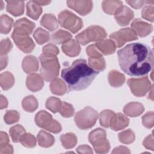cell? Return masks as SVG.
Listing matches in <instances>:
<instances>
[{
  "instance_id": "1",
  "label": "cell",
  "mask_w": 154,
  "mask_h": 154,
  "mask_svg": "<svg viewBox=\"0 0 154 154\" xmlns=\"http://www.w3.org/2000/svg\"><path fill=\"white\" fill-rule=\"evenodd\" d=\"M119 66L125 73L131 76H143L153 67V50L141 43H133L117 51Z\"/></svg>"
},
{
  "instance_id": "2",
  "label": "cell",
  "mask_w": 154,
  "mask_h": 154,
  "mask_svg": "<svg viewBox=\"0 0 154 154\" xmlns=\"http://www.w3.org/2000/svg\"><path fill=\"white\" fill-rule=\"evenodd\" d=\"M99 72L93 69L84 59H78L63 69L61 77L68 86V92L79 91L87 88Z\"/></svg>"
},
{
  "instance_id": "3",
  "label": "cell",
  "mask_w": 154,
  "mask_h": 154,
  "mask_svg": "<svg viewBox=\"0 0 154 154\" xmlns=\"http://www.w3.org/2000/svg\"><path fill=\"white\" fill-rule=\"evenodd\" d=\"M41 63L40 75L47 82L55 79L59 73L60 64L56 56H47L42 54L39 57Z\"/></svg>"
},
{
  "instance_id": "4",
  "label": "cell",
  "mask_w": 154,
  "mask_h": 154,
  "mask_svg": "<svg viewBox=\"0 0 154 154\" xmlns=\"http://www.w3.org/2000/svg\"><path fill=\"white\" fill-rule=\"evenodd\" d=\"M107 36L106 32L101 26L91 25L75 36L77 42L83 46L91 42H99Z\"/></svg>"
},
{
  "instance_id": "5",
  "label": "cell",
  "mask_w": 154,
  "mask_h": 154,
  "mask_svg": "<svg viewBox=\"0 0 154 154\" xmlns=\"http://www.w3.org/2000/svg\"><path fill=\"white\" fill-rule=\"evenodd\" d=\"M98 116V113L95 109L90 106H87L76 113L75 122L79 129H88L95 125Z\"/></svg>"
},
{
  "instance_id": "6",
  "label": "cell",
  "mask_w": 154,
  "mask_h": 154,
  "mask_svg": "<svg viewBox=\"0 0 154 154\" xmlns=\"http://www.w3.org/2000/svg\"><path fill=\"white\" fill-rule=\"evenodd\" d=\"M90 143L97 153H108L110 149L109 141L106 139V132L101 128L92 131L88 135Z\"/></svg>"
},
{
  "instance_id": "7",
  "label": "cell",
  "mask_w": 154,
  "mask_h": 154,
  "mask_svg": "<svg viewBox=\"0 0 154 154\" xmlns=\"http://www.w3.org/2000/svg\"><path fill=\"white\" fill-rule=\"evenodd\" d=\"M58 20L61 27L67 29L74 34L79 31L83 26L81 19L67 10H64L59 13Z\"/></svg>"
},
{
  "instance_id": "8",
  "label": "cell",
  "mask_w": 154,
  "mask_h": 154,
  "mask_svg": "<svg viewBox=\"0 0 154 154\" xmlns=\"http://www.w3.org/2000/svg\"><path fill=\"white\" fill-rule=\"evenodd\" d=\"M132 94L137 97L144 96L151 88L150 82L147 76L140 78H130L128 80Z\"/></svg>"
},
{
  "instance_id": "9",
  "label": "cell",
  "mask_w": 154,
  "mask_h": 154,
  "mask_svg": "<svg viewBox=\"0 0 154 154\" xmlns=\"http://www.w3.org/2000/svg\"><path fill=\"white\" fill-rule=\"evenodd\" d=\"M109 38L112 40L116 47L120 48L126 42L138 39L135 32L129 28H122L110 34Z\"/></svg>"
},
{
  "instance_id": "10",
  "label": "cell",
  "mask_w": 154,
  "mask_h": 154,
  "mask_svg": "<svg viewBox=\"0 0 154 154\" xmlns=\"http://www.w3.org/2000/svg\"><path fill=\"white\" fill-rule=\"evenodd\" d=\"M11 37L17 47L24 53H31L35 46L32 39L29 35L13 32Z\"/></svg>"
},
{
  "instance_id": "11",
  "label": "cell",
  "mask_w": 154,
  "mask_h": 154,
  "mask_svg": "<svg viewBox=\"0 0 154 154\" xmlns=\"http://www.w3.org/2000/svg\"><path fill=\"white\" fill-rule=\"evenodd\" d=\"M67 6L80 15L85 16L91 12L93 8L91 1H67Z\"/></svg>"
},
{
  "instance_id": "12",
  "label": "cell",
  "mask_w": 154,
  "mask_h": 154,
  "mask_svg": "<svg viewBox=\"0 0 154 154\" xmlns=\"http://www.w3.org/2000/svg\"><path fill=\"white\" fill-rule=\"evenodd\" d=\"M35 27V25L34 22L23 17L16 21L14 24V31L13 32L29 35L32 32Z\"/></svg>"
},
{
  "instance_id": "13",
  "label": "cell",
  "mask_w": 154,
  "mask_h": 154,
  "mask_svg": "<svg viewBox=\"0 0 154 154\" xmlns=\"http://www.w3.org/2000/svg\"><path fill=\"white\" fill-rule=\"evenodd\" d=\"M114 18L120 26H126L134 18V12L128 7L122 5L114 13Z\"/></svg>"
},
{
  "instance_id": "14",
  "label": "cell",
  "mask_w": 154,
  "mask_h": 154,
  "mask_svg": "<svg viewBox=\"0 0 154 154\" xmlns=\"http://www.w3.org/2000/svg\"><path fill=\"white\" fill-rule=\"evenodd\" d=\"M131 28L137 35L141 37L148 35L153 30L152 25L149 24L140 19H135L131 23Z\"/></svg>"
},
{
  "instance_id": "15",
  "label": "cell",
  "mask_w": 154,
  "mask_h": 154,
  "mask_svg": "<svg viewBox=\"0 0 154 154\" xmlns=\"http://www.w3.org/2000/svg\"><path fill=\"white\" fill-rule=\"evenodd\" d=\"M129 123V119L122 113L114 114L111 118L109 126L114 131L122 130L128 126Z\"/></svg>"
},
{
  "instance_id": "16",
  "label": "cell",
  "mask_w": 154,
  "mask_h": 154,
  "mask_svg": "<svg viewBox=\"0 0 154 154\" xmlns=\"http://www.w3.org/2000/svg\"><path fill=\"white\" fill-rule=\"evenodd\" d=\"M26 85L30 91L36 92L40 90L43 85V78L40 75L37 73H32L28 75L26 78Z\"/></svg>"
},
{
  "instance_id": "17",
  "label": "cell",
  "mask_w": 154,
  "mask_h": 154,
  "mask_svg": "<svg viewBox=\"0 0 154 154\" xmlns=\"http://www.w3.org/2000/svg\"><path fill=\"white\" fill-rule=\"evenodd\" d=\"M23 71L28 74H32L37 71L39 67L38 60L37 57L33 55L25 57L22 64Z\"/></svg>"
},
{
  "instance_id": "18",
  "label": "cell",
  "mask_w": 154,
  "mask_h": 154,
  "mask_svg": "<svg viewBox=\"0 0 154 154\" xmlns=\"http://www.w3.org/2000/svg\"><path fill=\"white\" fill-rule=\"evenodd\" d=\"M52 117L51 114L44 110L38 112L35 116V122L36 125L45 130L50 126L52 122Z\"/></svg>"
},
{
  "instance_id": "19",
  "label": "cell",
  "mask_w": 154,
  "mask_h": 154,
  "mask_svg": "<svg viewBox=\"0 0 154 154\" xmlns=\"http://www.w3.org/2000/svg\"><path fill=\"white\" fill-rule=\"evenodd\" d=\"M61 49L63 52L69 57H76L81 52V47L79 43L74 39H71L63 44Z\"/></svg>"
},
{
  "instance_id": "20",
  "label": "cell",
  "mask_w": 154,
  "mask_h": 154,
  "mask_svg": "<svg viewBox=\"0 0 154 154\" xmlns=\"http://www.w3.org/2000/svg\"><path fill=\"white\" fill-rule=\"evenodd\" d=\"M7 11L14 16L22 15L24 12V1H7Z\"/></svg>"
},
{
  "instance_id": "21",
  "label": "cell",
  "mask_w": 154,
  "mask_h": 154,
  "mask_svg": "<svg viewBox=\"0 0 154 154\" xmlns=\"http://www.w3.org/2000/svg\"><path fill=\"white\" fill-rule=\"evenodd\" d=\"M95 45L98 49L105 55L113 54L116 49V46L114 42L111 39H105L97 42Z\"/></svg>"
},
{
  "instance_id": "22",
  "label": "cell",
  "mask_w": 154,
  "mask_h": 154,
  "mask_svg": "<svg viewBox=\"0 0 154 154\" xmlns=\"http://www.w3.org/2000/svg\"><path fill=\"white\" fill-rule=\"evenodd\" d=\"M144 111L143 105L138 102H131L125 106L123 108L124 113L128 116L134 117L141 114Z\"/></svg>"
},
{
  "instance_id": "23",
  "label": "cell",
  "mask_w": 154,
  "mask_h": 154,
  "mask_svg": "<svg viewBox=\"0 0 154 154\" xmlns=\"http://www.w3.org/2000/svg\"><path fill=\"white\" fill-rule=\"evenodd\" d=\"M40 23L42 26L50 31H53L57 29L59 24L56 17L52 14H45Z\"/></svg>"
},
{
  "instance_id": "24",
  "label": "cell",
  "mask_w": 154,
  "mask_h": 154,
  "mask_svg": "<svg viewBox=\"0 0 154 154\" xmlns=\"http://www.w3.org/2000/svg\"><path fill=\"white\" fill-rule=\"evenodd\" d=\"M72 35L69 32L63 30L58 29L56 32L52 34L51 36V41L57 45L64 44L72 39Z\"/></svg>"
},
{
  "instance_id": "25",
  "label": "cell",
  "mask_w": 154,
  "mask_h": 154,
  "mask_svg": "<svg viewBox=\"0 0 154 154\" xmlns=\"http://www.w3.org/2000/svg\"><path fill=\"white\" fill-rule=\"evenodd\" d=\"M108 79L109 84L113 87H120L125 82V76L117 70H112L109 72Z\"/></svg>"
},
{
  "instance_id": "26",
  "label": "cell",
  "mask_w": 154,
  "mask_h": 154,
  "mask_svg": "<svg viewBox=\"0 0 154 154\" xmlns=\"http://www.w3.org/2000/svg\"><path fill=\"white\" fill-rule=\"evenodd\" d=\"M38 144L43 147H49L52 146L54 142L55 138L51 134L41 130L37 136Z\"/></svg>"
},
{
  "instance_id": "27",
  "label": "cell",
  "mask_w": 154,
  "mask_h": 154,
  "mask_svg": "<svg viewBox=\"0 0 154 154\" xmlns=\"http://www.w3.org/2000/svg\"><path fill=\"white\" fill-rule=\"evenodd\" d=\"M42 13V8L34 1H29L26 4V14L34 20H37Z\"/></svg>"
},
{
  "instance_id": "28",
  "label": "cell",
  "mask_w": 154,
  "mask_h": 154,
  "mask_svg": "<svg viewBox=\"0 0 154 154\" xmlns=\"http://www.w3.org/2000/svg\"><path fill=\"white\" fill-rule=\"evenodd\" d=\"M50 90L53 94L60 96L65 94L67 90L66 84L60 78H55L51 82Z\"/></svg>"
},
{
  "instance_id": "29",
  "label": "cell",
  "mask_w": 154,
  "mask_h": 154,
  "mask_svg": "<svg viewBox=\"0 0 154 154\" xmlns=\"http://www.w3.org/2000/svg\"><path fill=\"white\" fill-rule=\"evenodd\" d=\"M123 5L120 1H103L102 3V7L103 11L108 14H114L116 11Z\"/></svg>"
},
{
  "instance_id": "30",
  "label": "cell",
  "mask_w": 154,
  "mask_h": 154,
  "mask_svg": "<svg viewBox=\"0 0 154 154\" xmlns=\"http://www.w3.org/2000/svg\"><path fill=\"white\" fill-rule=\"evenodd\" d=\"M10 135L13 143L20 142L24 135L26 134L25 128L20 125H14L10 129Z\"/></svg>"
},
{
  "instance_id": "31",
  "label": "cell",
  "mask_w": 154,
  "mask_h": 154,
  "mask_svg": "<svg viewBox=\"0 0 154 154\" xmlns=\"http://www.w3.org/2000/svg\"><path fill=\"white\" fill-rule=\"evenodd\" d=\"M60 141L62 146L66 149L73 148L77 143V137L73 134L69 132L60 136Z\"/></svg>"
},
{
  "instance_id": "32",
  "label": "cell",
  "mask_w": 154,
  "mask_h": 154,
  "mask_svg": "<svg viewBox=\"0 0 154 154\" xmlns=\"http://www.w3.org/2000/svg\"><path fill=\"white\" fill-rule=\"evenodd\" d=\"M0 83L1 88L4 90H8L11 88L14 84L13 75L9 72H5L0 75Z\"/></svg>"
},
{
  "instance_id": "33",
  "label": "cell",
  "mask_w": 154,
  "mask_h": 154,
  "mask_svg": "<svg viewBox=\"0 0 154 154\" xmlns=\"http://www.w3.org/2000/svg\"><path fill=\"white\" fill-rule=\"evenodd\" d=\"M14 21L12 18L6 14H2L0 18V32L1 34H7L11 31Z\"/></svg>"
},
{
  "instance_id": "34",
  "label": "cell",
  "mask_w": 154,
  "mask_h": 154,
  "mask_svg": "<svg viewBox=\"0 0 154 154\" xmlns=\"http://www.w3.org/2000/svg\"><path fill=\"white\" fill-rule=\"evenodd\" d=\"M23 109L26 112H33L38 107L37 100L33 96H28L25 97L22 102Z\"/></svg>"
},
{
  "instance_id": "35",
  "label": "cell",
  "mask_w": 154,
  "mask_h": 154,
  "mask_svg": "<svg viewBox=\"0 0 154 154\" xmlns=\"http://www.w3.org/2000/svg\"><path fill=\"white\" fill-rule=\"evenodd\" d=\"M33 37L38 45H43L48 42L51 38L49 33L42 28H38L34 31Z\"/></svg>"
},
{
  "instance_id": "36",
  "label": "cell",
  "mask_w": 154,
  "mask_h": 154,
  "mask_svg": "<svg viewBox=\"0 0 154 154\" xmlns=\"http://www.w3.org/2000/svg\"><path fill=\"white\" fill-rule=\"evenodd\" d=\"M62 105V102L60 99L55 97H50L46 102V107L47 109L52 111L53 113L59 112Z\"/></svg>"
},
{
  "instance_id": "37",
  "label": "cell",
  "mask_w": 154,
  "mask_h": 154,
  "mask_svg": "<svg viewBox=\"0 0 154 154\" xmlns=\"http://www.w3.org/2000/svg\"><path fill=\"white\" fill-rule=\"evenodd\" d=\"M88 65L93 69L99 72L104 70L106 68V63L105 59L102 57L97 58L88 57Z\"/></svg>"
},
{
  "instance_id": "38",
  "label": "cell",
  "mask_w": 154,
  "mask_h": 154,
  "mask_svg": "<svg viewBox=\"0 0 154 154\" xmlns=\"http://www.w3.org/2000/svg\"><path fill=\"white\" fill-rule=\"evenodd\" d=\"M119 141L126 144L133 143L135 139V135L131 129H127L120 132L118 135Z\"/></svg>"
},
{
  "instance_id": "39",
  "label": "cell",
  "mask_w": 154,
  "mask_h": 154,
  "mask_svg": "<svg viewBox=\"0 0 154 154\" xmlns=\"http://www.w3.org/2000/svg\"><path fill=\"white\" fill-rule=\"evenodd\" d=\"M114 114V112L112 110L105 109L102 111L99 116L100 124L105 128H108L109 126L111 118Z\"/></svg>"
},
{
  "instance_id": "40",
  "label": "cell",
  "mask_w": 154,
  "mask_h": 154,
  "mask_svg": "<svg viewBox=\"0 0 154 154\" xmlns=\"http://www.w3.org/2000/svg\"><path fill=\"white\" fill-rule=\"evenodd\" d=\"M19 119L20 114L16 110L7 111L4 117L5 122L8 125H11L17 122Z\"/></svg>"
},
{
  "instance_id": "41",
  "label": "cell",
  "mask_w": 154,
  "mask_h": 154,
  "mask_svg": "<svg viewBox=\"0 0 154 154\" xmlns=\"http://www.w3.org/2000/svg\"><path fill=\"white\" fill-rule=\"evenodd\" d=\"M59 112L60 113L62 117L68 118L72 117L73 115L75 112V109L71 104L67 103L66 102H63Z\"/></svg>"
},
{
  "instance_id": "42",
  "label": "cell",
  "mask_w": 154,
  "mask_h": 154,
  "mask_svg": "<svg viewBox=\"0 0 154 154\" xmlns=\"http://www.w3.org/2000/svg\"><path fill=\"white\" fill-rule=\"evenodd\" d=\"M20 143L22 146L28 148H32L36 146V140L34 136L30 133H26Z\"/></svg>"
},
{
  "instance_id": "43",
  "label": "cell",
  "mask_w": 154,
  "mask_h": 154,
  "mask_svg": "<svg viewBox=\"0 0 154 154\" xmlns=\"http://www.w3.org/2000/svg\"><path fill=\"white\" fill-rule=\"evenodd\" d=\"M13 48V45L8 38L3 39L1 42L0 47V53L1 56L7 55V54Z\"/></svg>"
},
{
  "instance_id": "44",
  "label": "cell",
  "mask_w": 154,
  "mask_h": 154,
  "mask_svg": "<svg viewBox=\"0 0 154 154\" xmlns=\"http://www.w3.org/2000/svg\"><path fill=\"white\" fill-rule=\"evenodd\" d=\"M153 14L154 7L152 5L145 6L141 11L142 17L151 22H153Z\"/></svg>"
},
{
  "instance_id": "45",
  "label": "cell",
  "mask_w": 154,
  "mask_h": 154,
  "mask_svg": "<svg viewBox=\"0 0 154 154\" xmlns=\"http://www.w3.org/2000/svg\"><path fill=\"white\" fill-rule=\"evenodd\" d=\"M43 54L47 56H56L59 54L58 48L52 43H49L42 49Z\"/></svg>"
},
{
  "instance_id": "46",
  "label": "cell",
  "mask_w": 154,
  "mask_h": 154,
  "mask_svg": "<svg viewBox=\"0 0 154 154\" xmlns=\"http://www.w3.org/2000/svg\"><path fill=\"white\" fill-rule=\"evenodd\" d=\"M86 52L89 58H97L102 57V53L98 49L95 44L88 46L86 49Z\"/></svg>"
},
{
  "instance_id": "47",
  "label": "cell",
  "mask_w": 154,
  "mask_h": 154,
  "mask_svg": "<svg viewBox=\"0 0 154 154\" xmlns=\"http://www.w3.org/2000/svg\"><path fill=\"white\" fill-rule=\"evenodd\" d=\"M142 123L144 127L151 128L153 126V112L150 111L147 112L142 117Z\"/></svg>"
},
{
  "instance_id": "48",
  "label": "cell",
  "mask_w": 154,
  "mask_h": 154,
  "mask_svg": "<svg viewBox=\"0 0 154 154\" xmlns=\"http://www.w3.org/2000/svg\"><path fill=\"white\" fill-rule=\"evenodd\" d=\"M126 2L132 8L135 9H138L141 8L145 4H151V5H153V1H126Z\"/></svg>"
},
{
  "instance_id": "49",
  "label": "cell",
  "mask_w": 154,
  "mask_h": 154,
  "mask_svg": "<svg viewBox=\"0 0 154 154\" xmlns=\"http://www.w3.org/2000/svg\"><path fill=\"white\" fill-rule=\"evenodd\" d=\"M47 131L54 133V134H57L61 132V126L59 122L56 121L55 120L53 119L52 122L50 125V126L46 129Z\"/></svg>"
},
{
  "instance_id": "50",
  "label": "cell",
  "mask_w": 154,
  "mask_h": 154,
  "mask_svg": "<svg viewBox=\"0 0 154 154\" xmlns=\"http://www.w3.org/2000/svg\"><path fill=\"white\" fill-rule=\"evenodd\" d=\"M143 146L147 148V149H150L151 150H153V135L152 134L147 136L144 140Z\"/></svg>"
},
{
  "instance_id": "51",
  "label": "cell",
  "mask_w": 154,
  "mask_h": 154,
  "mask_svg": "<svg viewBox=\"0 0 154 154\" xmlns=\"http://www.w3.org/2000/svg\"><path fill=\"white\" fill-rule=\"evenodd\" d=\"M76 152L78 153H93L91 149L87 145H82L78 147Z\"/></svg>"
},
{
  "instance_id": "52",
  "label": "cell",
  "mask_w": 154,
  "mask_h": 154,
  "mask_svg": "<svg viewBox=\"0 0 154 154\" xmlns=\"http://www.w3.org/2000/svg\"><path fill=\"white\" fill-rule=\"evenodd\" d=\"M9 144V139L8 135L4 132L0 133V147H2Z\"/></svg>"
},
{
  "instance_id": "53",
  "label": "cell",
  "mask_w": 154,
  "mask_h": 154,
  "mask_svg": "<svg viewBox=\"0 0 154 154\" xmlns=\"http://www.w3.org/2000/svg\"><path fill=\"white\" fill-rule=\"evenodd\" d=\"M13 153V148L10 144H8L5 146L2 147H0V153L1 154H5V153Z\"/></svg>"
},
{
  "instance_id": "54",
  "label": "cell",
  "mask_w": 154,
  "mask_h": 154,
  "mask_svg": "<svg viewBox=\"0 0 154 154\" xmlns=\"http://www.w3.org/2000/svg\"><path fill=\"white\" fill-rule=\"evenodd\" d=\"M130 150H129L128 148L126 147H125V146H119L118 147H116V148H114L113 151L112 152V153H130Z\"/></svg>"
},
{
  "instance_id": "55",
  "label": "cell",
  "mask_w": 154,
  "mask_h": 154,
  "mask_svg": "<svg viewBox=\"0 0 154 154\" xmlns=\"http://www.w3.org/2000/svg\"><path fill=\"white\" fill-rule=\"evenodd\" d=\"M8 57L7 55L1 56V70L5 68L7 65Z\"/></svg>"
},
{
  "instance_id": "56",
  "label": "cell",
  "mask_w": 154,
  "mask_h": 154,
  "mask_svg": "<svg viewBox=\"0 0 154 154\" xmlns=\"http://www.w3.org/2000/svg\"><path fill=\"white\" fill-rule=\"evenodd\" d=\"M8 105V102L5 97H4L3 95L1 96V109L5 108L7 107Z\"/></svg>"
},
{
  "instance_id": "57",
  "label": "cell",
  "mask_w": 154,
  "mask_h": 154,
  "mask_svg": "<svg viewBox=\"0 0 154 154\" xmlns=\"http://www.w3.org/2000/svg\"><path fill=\"white\" fill-rule=\"evenodd\" d=\"M34 2L39 5H46L51 3L50 1H34Z\"/></svg>"
}]
</instances>
